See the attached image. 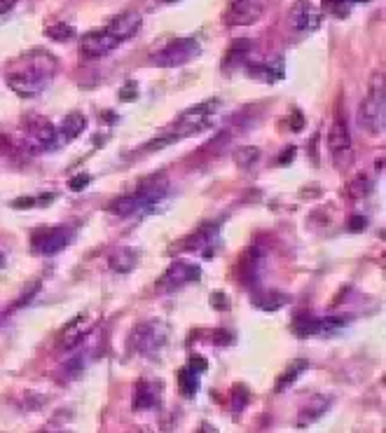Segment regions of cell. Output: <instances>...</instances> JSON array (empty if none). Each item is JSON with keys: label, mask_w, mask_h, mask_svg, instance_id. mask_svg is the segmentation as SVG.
I'll return each mask as SVG.
<instances>
[{"label": "cell", "mask_w": 386, "mask_h": 433, "mask_svg": "<svg viewBox=\"0 0 386 433\" xmlns=\"http://www.w3.org/2000/svg\"><path fill=\"white\" fill-rule=\"evenodd\" d=\"M349 321H351L349 316H325V319H314V335L328 338V335L342 331Z\"/></svg>", "instance_id": "d4e9b609"}, {"label": "cell", "mask_w": 386, "mask_h": 433, "mask_svg": "<svg viewBox=\"0 0 386 433\" xmlns=\"http://www.w3.org/2000/svg\"><path fill=\"white\" fill-rule=\"evenodd\" d=\"M211 305H214L216 309H230V300L225 293H214L211 295Z\"/></svg>", "instance_id": "e575fe53"}, {"label": "cell", "mask_w": 386, "mask_h": 433, "mask_svg": "<svg viewBox=\"0 0 386 433\" xmlns=\"http://www.w3.org/2000/svg\"><path fill=\"white\" fill-rule=\"evenodd\" d=\"M166 3H180V0H166Z\"/></svg>", "instance_id": "b9f144b4"}, {"label": "cell", "mask_w": 386, "mask_h": 433, "mask_svg": "<svg viewBox=\"0 0 386 433\" xmlns=\"http://www.w3.org/2000/svg\"><path fill=\"white\" fill-rule=\"evenodd\" d=\"M199 276H202V267H199V265L188 262V260H173L169 267H166V272L162 274L157 286L159 290L171 293V290H178V288L188 286V283L199 281Z\"/></svg>", "instance_id": "9c48e42d"}, {"label": "cell", "mask_w": 386, "mask_h": 433, "mask_svg": "<svg viewBox=\"0 0 386 433\" xmlns=\"http://www.w3.org/2000/svg\"><path fill=\"white\" fill-rule=\"evenodd\" d=\"M328 148H330V155H332V164L337 166L339 171H346L353 164L351 134L342 118H337L330 125V132H328Z\"/></svg>", "instance_id": "52a82bcc"}, {"label": "cell", "mask_w": 386, "mask_h": 433, "mask_svg": "<svg viewBox=\"0 0 386 433\" xmlns=\"http://www.w3.org/2000/svg\"><path fill=\"white\" fill-rule=\"evenodd\" d=\"M291 297L286 293H276V290H257L253 295V305L262 312H276V309L286 307Z\"/></svg>", "instance_id": "44dd1931"}, {"label": "cell", "mask_w": 386, "mask_h": 433, "mask_svg": "<svg viewBox=\"0 0 386 433\" xmlns=\"http://www.w3.org/2000/svg\"><path fill=\"white\" fill-rule=\"evenodd\" d=\"M223 108V101L220 99H209V101H202V103H195V106H190L188 111H183L180 118L183 120H206L211 118L214 113H218Z\"/></svg>", "instance_id": "cb8c5ba5"}, {"label": "cell", "mask_w": 386, "mask_h": 433, "mask_svg": "<svg viewBox=\"0 0 386 433\" xmlns=\"http://www.w3.org/2000/svg\"><path fill=\"white\" fill-rule=\"evenodd\" d=\"M253 52V40L248 38H241V40H234L230 45L227 54H225V68H234V66H243L248 61V54Z\"/></svg>", "instance_id": "7402d4cb"}, {"label": "cell", "mask_w": 386, "mask_h": 433, "mask_svg": "<svg viewBox=\"0 0 386 433\" xmlns=\"http://www.w3.org/2000/svg\"><path fill=\"white\" fill-rule=\"evenodd\" d=\"M19 0H0V15H8V12L15 8Z\"/></svg>", "instance_id": "74e56055"}, {"label": "cell", "mask_w": 386, "mask_h": 433, "mask_svg": "<svg viewBox=\"0 0 386 433\" xmlns=\"http://www.w3.org/2000/svg\"><path fill=\"white\" fill-rule=\"evenodd\" d=\"M265 0H232L227 12H225V24H227V29L255 24L265 12Z\"/></svg>", "instance_id": "30bf717a"}, {"label": "cell", "mask_w": 386, "mask_h": 433, "mask_svg": "<svg viewBox=\"0 0 386 433\" xmlns=\"http://www.w3.org/2000/svg\"><path fill=\"white\" fill-rule=\"evenodd\" d=\"M12 206H17V209H24V206H35V197L17 199V202H12Z\"/></svg>", "instance_id": "f35d334b"}, {"label": "cell", "mask_w": 386, "mask_h": 433, "mask_svg": "<svg viewBox=\"0 0 386 433\" xmlns=\"http://www.w3.org/2000/svg\"><path fill=\"white\" fill-rule=\"evenodd\" d=\"M164 197H166V178L157 176V178L145 180V183L140 185L136 192H131V195L115 197L113 202L106 206V211L118 218L136 216V213H152L162 206Z\"/></svg>", "instance_id": "7a4b0ae2"}, {"label": "cell", "mask_w": 386, "mask_h": 433, "mask_svg": "<svg viewBox=\"0 0 386 433\" xmlns=\"http://www.w3.org/2000/svg\"><path fill=\"white\" fill-rule=\"evenodd\" d=\"M120 99L122 101H134L136 99V82H129L127 87L120 89Z\"/></svg>", "instance_id": "836d02e7"}, {"label": "cell", "mask_w": 386, "mask_h": 433, "mask_svg": "<svg viewBox=\"0 0 386 433\" xmlns=\"http://www.w3.org/2000/svg\"><path fill=\"white\" fill-rule=\"evenodd\" d=\"M89 335V323L85 321V316H77L73 323H68L63 328L61 338H59V349H75L80 347L85 338Z\"/></svg>", "instance_id": "d6986e66"}, {"label": "cell", "mask_w": 386, "mask_h": 433, "mask_svg": "<svg viewBox=\"0 0 386 433\" xmlns=\"http://www.w3.org/2000/svg\"><path fill=\"white\" fill-rule=\"evenodd\" d=\"M89 183H92V176H89V173H80V176H75V178L68 180V187L73 192H82Z\"/></svg>", "instance_id": "4dcf8cb0"}, {"label": "cell", "mask_w": 386, "mask_h": 433, "mask_svg": "<svg viewBox=\"0 0 386 433\" xmlns=\"http://www.w3.org/2000/svg\"><path fill=\"white\" fill-rule=\"evenodd\" d=\"M199 54H202V45L195 38H180V40H173L159 52H154L150 56V63L157 68H178L197 59Z\"/></svg>", "instance_id": "5b68a950"}, {"label": "cell", "mask_w": 386, "mask_h": 433, "mask_svg": "<svg viewBox=\"0 0 386 433\" xmlns=\"http://www.w3.org/2000/svg\"><path fill=\"white\" fill-rule=\"evenodd\" d=\"M291 22H293L295 31L309 33V31L321 29V24H323V12H321V8H316L314 3H309V0H298V3L293 5Z\"/></svg>", "instance_id": "5bb4252c"}, {"label": "cell", "mask_w": 386, "mask_h": 433, "mask_svg": "<svg viewBox=\"0 0 386 433\" xmlns=\"http://www.w3.org/2000/svg\"><path fill=\"white\" fill-rule=\"evenodd\" d=\"M59 70V61L51 56L49 52L33 49L26 54L17 56L5 70V80L8 87L22 99H33L49 85V80Z\"/></svg>", "instance_id": "6da1fadb"}, {"label": "cell", "mask_w": 386, "mask_h": 433, "mask_svg": "<svg viewBox=\"0 0 386 433\" xmlns=\"http://www.w3.org/2000/svg\"><path fill=\"white\" fill-rule=\"evenodd\" d=\"M291 129H293V132H302V129H305V118H302V113H300V111H295V113H293Z\"/></svg>", "instance_id": "8d00e7d4"}, {"label": "cell", "mask_w": 386, "mask_h": 433, "mask_svg": "<svg viewBox=\"0 0 386 433\" xmlns=\"http://www.w3.org/2000/svg\"><path fill=\"white\" fill-rule=\"evenodd\" d=\"M85 127H87L85 115H82V113H70V115L63 118V122L56 129H59L63 143H68V141H73V139L80 136V134L85 132Z\"/></svg>", "instance_id": "603a6c76"}, {"label": "cell", "mask_w": 386, "mask_h": 433, "mask_svg": "<svg viewBox=\"0 0 386 433\" xmlns=\"http://www.w3.org/2000/svg\"><path fill=\"white\" fill-rule=\"evenodd\" d=\"M45 33H47V38H51V40H56V42H66V40H70V38H75V29L73 26H68V24H54V26H49Z\"/></svg>", "instance_id": "f546056e"}, {"label": "cell", "mask_w": 386, "mask_h": 433, "mask_svg": "<svg viewBox=\"0 0 386 433\" xmlns=\"http://www.w3.org/2000/svg\"><path fill=\"white\" fill-rule=\"evenodd\" d=\"M262 265H265V253H262L260 249H248L239 260V265H236L241 283H246V286H255V283L260 281Z\"/></svg>", "instance_id": "e0dca14e"}, {"label": "cell", "mask_w": 386, "mask_h": 433, "mask_svg": "<svg viewBox=\"0 0 386 433\" xmlns=\"http://www.w3.org/2000/svg\"><path fill=\"white\" fill-rule=\"evenodd\" d=\"M295 155H298V148H295V145H288L286 150H283V152L279 155V159H276V164H279V166H286V164H291Z\"/></svg>", "instance_id": "d6a6232c"}, {"label": "cell", "mask_w": 386, "mask_h": 433, "mask_svg": "<svg viewBox=\"0 0 386 433\" xmlns=\"http://www.w3.org/2000/svg\"><path fill=\"white\" fill-rule=\"evenodd\" d=\"M166 342H169V326L159 319H150L138 323L129 335V352L152 359L166 347Z\"/></svg>", "instance_id": "277c9868"}, {"label": "cell", "mask_w": 386, "mask_h": 433, "mask_svg": "<svg viewBox=\"0 0 386 433\" xmlns=\"http://www.w3.org/2000/svg\"><path fill=\"white\" fill-rule=\"evenodd\" d=\"M330 405H332V398L330 396H314L305 405V408L300 410L298 426H309L312 422H319V419L323 417L328 410H330Z\"/></svg>", "instance_id": "ffe728a7"}, {"label": "cell", "mask_w": 386, "mask_h": 433, "mask_svg": "<svg viewBox=\"0 0 386 433\" xmlns=\"http://www.w3.org/2000/svg\"><path fill=\"white\" fill-rule=\"evenodd\" d=\"M3 267H5V255L0 253V269H3Z\"/></svg>", "instance_id": "ab89813d"}, {"label": "cell", "mask_w": 386, "mask_h": 433, "mask_svg": "<svg viewBox=\"0 0 386 433\" xmlns=\"http://www.w3.org/2000/svg\"><path fill=\"white\" fill-rule=\"evenodd\" d=\"M188 368H190V370H195L197 375H202V372L209 370V363H206V359H204V356H197V354H195V356H190Z\"/></svg>", "instance_id": "1f68e13d"}, {"label": "cell", "mask_w": 386, "mask_h": 433, "mask_svg": "<svg viewBox=\"0 0 386 433\" xmlns=\"http://www.w3.org/2000/svg\"><path fill=\"white\" fill-rule=\"evenodd\" d=\"M140 260V251L136 246H120L108 255V265L115 269L118 274H129L136 269V265Z\"/></svg>", "instance_id": "ac0fdd59"}, {"label": "cell", "mask_w": 386, "mask_h": 433, "mask_svg": "<svg viewBox=\"0 0 386 433\" xmlns=\"http://www.w3.org/2000/svg\"><path fill=\"white\" fill-rule=\"evenodd\" d=\"M260 157H262V150L260 148H255V145H241V148H236L234 150V164L243 171L253 169L257 162H260Z\"/></svg>", "instance_id": "484cf974"}, {"label": "cell", "mask_w": 386, "mask_h": 433, "mask_svg": "<svg viewBox=\"0 0 386 433\" xmlns=\"http://www.w3.org/2000/svg\"><path fill=\"white\" fill-rule=\"evenodd\" d=\"M26 141L35 152H51L63 145L59 129L42 118H33L26 125Z\"/></svg>", "instance_id": "ba28073f"}, {"label": "cell", "mask_w": 386, "mask_h": 433, "mask_svg": "<svg viewBox=\"0 0 386 433\" xmlns=\"http://www.w3.org/2000/svg\"><path fill=\"white\" fill-rule=\"evenodd\" d=\"M358 125L368 134H384L386 127V85L384 75L375 73L370 80L368 96L363 99L358 108Z\"/></svg>", "instance_id": "3957f363"}, {"label": "cell", "mask_w": 386, "mask_h": 433, "mask_svg": "<svg viewBox=\"0 0 386 433\" xmlns=\"http://www.w3.org/2000/svg\"><path fill=\"white\" fill-rule=\"evenodd\" d=\"M243 70H246L248 77H253L257 82H265V85H274V82H281L286 77V63H283V56H276V59H265L243 63Z\"/></svg>", "instance_id": "4fadbf2b"}, {"label": "cell", "mask_w": 386, "mask_h": 433, "mask_svg": "<svg viewBox=\"0 0 386 433\" xmlns=\"http://www.w3.org/2000/svg\"><path fill=\"white\" fill-rule=\"evenodd\" d=\"M365 225H368V221H365L363 216H351V218H349V230H351V232L365 230Z\"/></svg>", "instance_id": "d590c367"}, {"label": "cell", "mask_w": 386, "mask_h": 433, "mask_svg": "<svg viewBox=\"0 0 386 433\" xmlns=\"http://www.w3.org/2000/svg\"><path fill=\"white\" fill-rule=\"evenodd\" d=\"M178 379H180V391H183V396H195L199 389V375L185 365L183 370H180Z\"/></svg>", "instance_id": "83f0119b"}, {"label": "cell", "mask_w": 386, "mask_h": 433, "mask_svg": "<svg viewBox=\"0 0 386 433\" xmlns=\"http://www.w3.org/2000/svg\"><path fill=\"white\" fill-rule=\"evenodd\" d=\"M120 40L115 38L113 33H108L106 29L103 31H92V33L82 36L80 40V54L85 56V59H101V56L111 54L120 47Z\"/></svg>", "instance_id": "7c38bea8"}, {"label": "cell", "mask_w": 386, "mask_h": 433, "mask_svg": "<svg viewBox=\"0 0 386 433\" xmlns=\"http://www.w3.org/2000/svg\"><path fill=\"white\" fill-rule=\"evenodd\" d=\"M351 5H356V3H368V0H349Z\"/></svg>", "instance_id": "60d3db41"}, {"label": "cell", "mask_w": 386, "mask_h": 433, "mask_svg": "<svg viewBox=\"0 0 386 433\" xmlns=\"http://www.w3.org/2000/svg\"><path fill=\"white\" fill-rule=\"evenodd\" d=\"M140 26H143V19H140L138 12L127 10V12H122V15L113 17L106 31L108 33H113L120 42H124V40H129V38H134L138 33Z\"/></svg>", "instance_id": "2e32d148"}, {"label": "cell", "mask_w": 386, "mask_h": 433, "mask_svg": "<svg viewBox=\"0 0 386 433\" xmlns=\"http://www.w3.org/2000/svg\"><path fill=\"white\" fill-rule=\"evenodd\" d=\"M75 239V230L70 225H54L33 232L31 237V251L38 255H56Z\"/></svg>", "instance_id": "8992f818"}, {"label": "cell", "mask_w": 386, "mask_h": 433, "mask_svg": "<svg viewBox=\"0 0 386 433\" xmlns=\"http://www.w3.org/2000/svg\"><path fill=\"white\" fill-rule=\"evenodd\" d=\"M305 370H307V361H295V363H291L288 370L279 377V382H276V391H286L288 386L300 377V372H305Z\"/></svg>", "instance_id": "4316f807"}, {"label": "cell", "mask_w": 386, "mask_h": 433, "mask_svg": "<svg viewBox=\"0 0 386 433\" xmlns=\"http://www.w3.org/2000/svg\"><path fill=\"white\" fill-rule=\"evenodd\" d=\"M346 192H349V197H353V199L368 197L372 192V180L368 176H356L349 185H346Z\"/></svg>", "instance_id": "f1b7e54d"}, {"label": "cell", "mask_w": 386, "mask_h": 433, "mask_svg": "<svg viewBox=\"0 0 386 433\" xmlns=\"http://www.w3.org/2000/svg\"><path fill=\"white\" fill-rule=\"evenodd\" d=\"M162 384L157 379H138L134 386V410H154L159 408Z\"/></svg>", "instance_id": "9a60e30c"}, {"label": "cell", "mask_w": 386, "mask_h": 433, "mask_svg": "<svg viewBox=\"0 0 386 433\" xmlns=\"http://www.w3.org/2000/svg\"><path fill=\"white\" fill-rule=\"evenodd\" d=\"M218 242H220V225H204L197 232H192L190 237H185L183 249L204 258H214L218 251Z\"/></svg>", "instance_id": "8fae6325"}]
</instances>
